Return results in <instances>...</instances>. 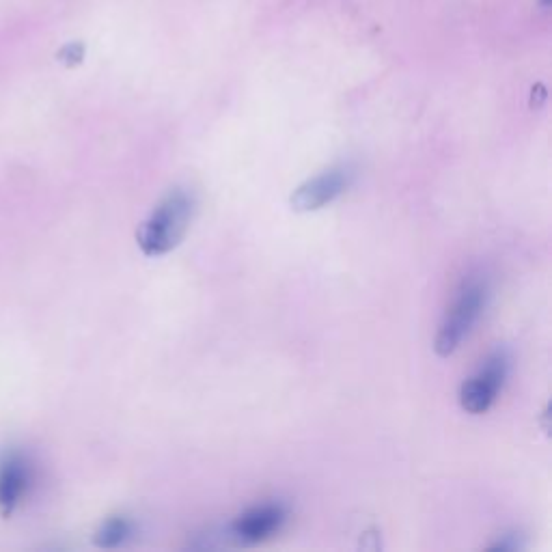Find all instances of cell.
Masks as SVG:
<instances>
[{"label": "cell", "instance_id": "52a82bcc", "mask_svg": "<svg viewBox=\"0 0 552 552\" xmlns=\"http://www.w3.org/2000/svg\"><path fill=\"white\" fill-rule=\"evenodd\" d=\"M130 533H132L130 520L115 516V518L106 520L102 527L95 531L93 542H95V546H100V548H117L119 544H123L128 540Z\"/></svg>", "mask_w": 552, "mask_h": 552}, {"label": "cell", "instance_id": "6da1fadb", "mask_svg": "<svg viewBox=\"0 0 552 552\" xmlns=\"http://www.w3.org/2000/svg\"><path fill=\"white\" fill-rule=\"evenodd\" d=\"M192 197L186 190H173L136 231V242L147 257H160L182 242L192 218Z\"/></svg>", "mask_w": 552, "mask_h": 552}, {"label": "cell", "instance_id": "8992f818", "mask_svg": "<svg viewBox=\"0 0 552 552\" xmlns=\"http://www.w3.org/2000/svg\"><path fill=\"white\" fill-rule=\"evenodd\" d=\"M29 488V466L20 458H9L0 464V516L9 518Z\"/></svg>", "mask_w": 552, "mask_h": 552}, {"label": "cell", "instance_id": "ba28073f", "mask_svg": "<svg viewBox=\"0 0 552 552\" xmlns=\"http://www.w3.org/2000/svg\"><path fill=\"white\" fill-rule=\"evenodd\" d=\"M82 57H85V48H82V44H69L59 52V61H63L69 67L78 65Z\"/></svg>", "mask_w": 552, "mask_h": 552}, {"label": "cell", "instance_id": "277c9868", "mask_svg": "<svg viewBox=\"0 0 552 552\" xmlns=\"http://www.w3.org/2000/svg\"><path fill=\"white\" fill-rule=\"evenodd\" d=\"M285 522V509L279 503H264L246 509L231 524V537L238 544H259L281 529Z\"/></svg>", "mask_w": 552, "mask_h": 552}, {"label": "cell", "instance_id": "3957f363", "mask_svg": "<svg viewBox=\"0 0 552 552\" xmlns=\"http://www.w3.org/2000/svg\"><path fill=\"white\" fill-rule=\"evenodd\" d=\"M507 354L494 352L486 358V363L479 367L473 378H468L460 389V404L466 412L483 414L488 412L494 404L496 395L503 389V382L507 378Z\"/></svg>", "mask_w": 552, "mask_h": 552}, {"label": "cell", "instance_id": "5b68a950", "mask_svg": "<svg viewBox=\"0 0 552 552\" xmlns=\"http://www.w3.org/2000/svg\"><path fill=\"white\" fill-rule=\"evenodd\" d=\"M348 177L350 175L345 169H330L298 186L289 203H292L296 212L322 210V207L330 205L337 197L343 195V190L348 188Z\"/></svg>", "mask_w": 552, "mask_h": 552}, {"label": "cell", "instance_id": "7a4b0ae2", "mask_svg": "<svg viewBox=\"0 0 552 552\" xmlns=\"http://www.w3.org/2000/svg\"><path fill=\"white\" fill-rule=\"evenodd\" d=\"M488 287L481 279H471L464 283L453 307L449 309L445 322L440 324V330L434 341V348L440 356H449L458 350L460 341L471 333L473 324L479 320V315L486 307Z\"/></svg>", "mask_w": 552, "mask_h": 552}]
</instances>
